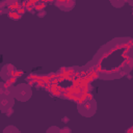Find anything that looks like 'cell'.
I'll list each match as a JSON object with an SVG mask.
<instances>
[{"label":"cell","instance_id":"1","mask_svg":"<svg viewBox=\"0 0 133 133\" xmlns=\"http://www.w3.org/2000/svg\"><path fill=\"white\" fill-rule=\"evenodd\" d=\"M11 94L15 100H18L20 102H26L32 96V88L27 83H19L11 87Z\"/></svg>","mask_w":133,"mask_h":133},{"label":"cell","instance_id":"2","mask_svg":"<svg viewBox=\"0 0 133 133\" xmlns=\"http://www.w3.org/2000/svg\"><path fill=\"white\" fill-rule=\"evenodd\" d=\"M78 112L85 117H91L97 111V102L92 97H86L77 106Z\"/></svg>","mask_w":133,"mask_h":133},{"label":"cell","instance_id":"3","mask_svg":"<svg viewBox=\"0 0 133 133\" xmlns=\"http://www.w3.org/2000/svg\"><path fill=\"white\" fill-rule=\"evenodd\" d=\"M14 104H15V99L12 97L11 89L10 91H8V89L6 88L0 89V111L2 112L8 111L9 109L12 108Z\"/></svg>","mask_w":133,"mask_h":133},{"label":"cell","instance_id":"4","mask_svg":"<svg viewBox=\"0 0 133 133\" xmlns=\"http://www.w3.org/2000/svg\"><path fill=\"white\" fill-rule=\"evenodd\" d=\"M15 71H16V69H15V66L11 63H7V64L3 65L2 69H1V71H0V76H1L2 80L8 81L12 77Z\"/></svg>","mask_w":133,"mask_h":133},{"label":"cell","instance_id":"5","mask_svg":"<svg viewBox=\"0 0 133 133\" xmlns=\"http://www.w3.org/2000/svg\"><path fill=\"white\" fill-rule=\"evenodd\" d=\"M56 5L59 6V8L61 10H70L72 9V7L75 5L74 1H69V2H56Z\"/></svg>","mask_w":133,"mask_h":133},{"label":"cell","instance_id":"6","mask_svg":"<svg viewBox=\"0 0 133 133\" xmlns=\"http://www.w3.org/2000/svg\"><path fill=\"white\" fill-rule=\"evenodd\" d=\"M1 133H21V131H20L16 126H14V125H8V126H6V127L3 129V131H2Z\"/></svg>","mask_w":133,"mask_h":133},{"label":"cell","instance_id":"7","mask_svg":"<svg viewBox=\"0 0 133 133\" xmlns=\"http://www.w3.org/2000/svg\"><path fill=\"white\" fill-rule=\"evenodd\" d=\"M46 133H63V131L57 126H51L46 130Z\"/></svg>","mask_w":133,"mask_h":133}]
</instances>
